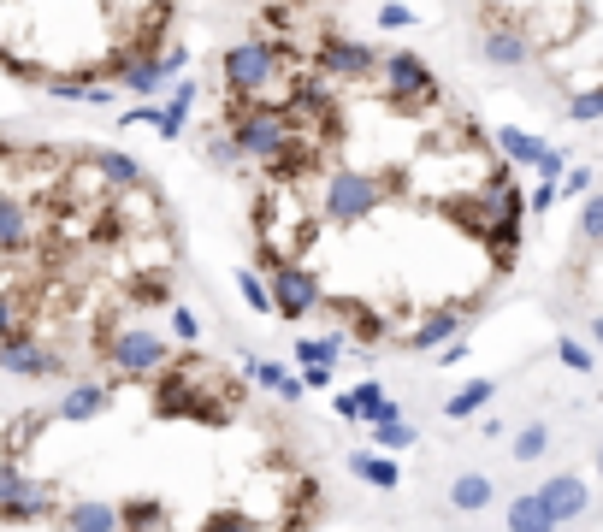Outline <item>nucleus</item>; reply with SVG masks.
Listing matches in <instances>:
<instances>
[{"mask_svg": "<svg viewBox=\"0 0 603 532\" xmlns=\"http://www.w3.org/2000/svg\"><path fill=\"white\" fill-rule=\"evenodd\" d=\"M172 343L160 332H142V326H119V332L107 337V349L95 355L101 367H107V385L119 391V385H154L166 367H172Z\"/></svg>", "mask_w": 603, "mask_h": 532, "instance_id": "1", "label": "nucleus"}, {"mask_svg": "<svg viewBox=\"0 0 603 532\" xmlns=\"http://www.w3.org/2000/svg\"><path fill=\"white\" fill-rule=\"evenodd\" d=\"M0 373H12V379H71V355L54 349L48 337L18 332L0 343Z\"/></svg>", "mask_w": 603, "mask_h": 532, "instance_id": "2", "label": "nucleus"}, {"mask_svg": "<svg viewBox=\"0 0 603 532\" xmlns=\"http://www.w3.org/2000/svg\"><path fill=\"white\" fill-rule=\"evenodd\" d=\"M538 503L550 509V521H556V527H574V521L592 509V491H586V479H580V473H550V479L538 485Z\"/></svg>", "mask_w": 603, "mask_h": 532, "instance_id": "3", "label": "nucleus"}, {"mask_svg": "<svg viewBox=\"0 0 603 532\" xmlns=\"http://www.w3.org/2000/svg\"><path fill=\"white\" fill-rule=\"evenodd\" d=\"M255 6V30L267 36H296V24L314 12V6H343V0H249Z\"/></svg>", "mask_w": 603, "mask_h": 532, "instance_id": "4", "label": "nucleus"}, {"mask_svg": "<svg viewBox=\"0 0 603 532\" xmlns=\"http://www.w3.org/2000/svg\"><path fill=\"white\" fill-rule=\"evenodd\" d=\"M60 532H119L125 521H119V503H101V497H77V503H66L60 509V521H54Z\"/></svg>", "mask_w": 603, "mask_h": 532, "instance_id": "5", "label": "nucleus"}, {"mask_svg": "<svg viewBox=\"0 0 603 532\" xmlns=\"http://www.w3.org/2000/svg\"><path fill=\"white\" fill-rule=\"evenodd\" d=\"M113 408V385L101 379V385H71L60 408H54V420H95V414H107Z\"/></svg>", "mask_w": 603, "mask_h": 532, "instance_id": "6", "label": "nucleus"}, {"mask_svg": "<svg viewBox=\"0 0 603 532\" xmlns=\"http://www.w3.org/2000/svg\"><path fill=\"white\" fill-rule=\"evenodd\" d=\"M497 503V485L485 479V473H456L450 479V509L456 515H479V509H491Z\"/></svg>", "mask_w": 603, "mask_h": 532, "instance_id": "7", "label": "nucleus"}, {"mask_svg": "<svg viewBox=\"0 0 603 532\" xmlns=\"http://www.w3.org/2000/svg\"><path fill=\"white\" fill-rule=\"evenodd\" d=\"M503 521H509V532H562L556 521H550V509L538 503V491H515Z\"/></svg>", "mask_w": 603, "mask_h": 532, "instance_id": "8", "label": "nucleus"}, {"mask_svg": "<svg viewBox=\"0 0 603 532\" xmlns=\"http://www.w3.org/2000/svg\"><path fill=\"white\" fill-rule=\"evenodd\" d=\"M355 408H361V420H367V426H397V420H402V402L385 397V385H379V379L355 385Z\"/></svg>", "mask_w": 603, "mask_h": 532, "instance_id": "9", "label": "nucleus"}, {"mask_svg": "<svg viewBox=\"0 0 603 532\" xmlns=\"http://www.w3.org/2000/svg\"><path fill=\"white\" fill-rule=\"evenodd\" d=\"M349 473L367 479V485H379V491H397L402 485V467L391 462V456H373V450H355V456H349Z\"/></svg>", "mask_w": 603, "mask_h": 532, "instance_id": "10", "label": "nucleus"}, {"mask_svg": "<svg viewBox=\"0 0 603 532\" xmlns=\"http://www.w3.org/2000/svg\"><path fill=\"white\" fill-rule=\"evenodd\" d=\"M491 397H497V379H468L456 397H444V420H468V414H479Z\"/></svg>", "mask_w": 603, "mask_h": 532, "instance_id": "11", "label": "nucleus"}, {"mask_svg": "<svg viewBox=\"0 0 603 532\" xmlns=\"http://www.w3.org/2000/svg\"><path fill=\"white\" fill-rule=\"evenodd\" d=\"M550 438H556V432H550L544 420H533V426H521V432H515L509 456H515V462H544V456H550Z\"/></svg>", "mask_w": 603, "mask_h": 532, "instance_id": "12", "label": "nucleus"}, {"mask_svg": "<svg viewBox=\"0 0 603 532\" xmlns=\"http://www.w3.org/2000/svg\"><path fill=\"white\" fill-rule=\"evenodd\" d=\"M373 444H379V450H408V444H420V432H414L408 420H397V426H373Z\"/></svg>", "mask_w": 603, "mask_h": 532, "instance_id": "13", "label": "nucleus"}, {"mask_svg": "<svg viewBox=\"0 0 603 532\" xmlns=\"http://www.w3.org/2000/svg\"><path fill=\"white\" fill-rule=\"evenodd\" d=\"M24 485H30V473H24V462H6V456H0V503L24 497Z\"/></svg>", "mask_w": 603, "mask_h": 532, "instance_id": "14", "label": "nucleus"}, {"mask_svg": "<svg viewBox=\"0 0 603 532\" xmlns=\"http://www.w3.org/2000/svg\"><path fill=\"white\" fill-rule=\"evenodd\" d=\"M556 355H562V367H574V373H592V349H586V343L562 337V343H556Z\"/></svg>", "mask_w": 603, "mask_h": 532, "instance_id": "15", "label": "nucleus"}, {"mask_svg": "<svg viewBox=\"0 0 603 532\" xmlns=\"http://www.w3.org/2000/svg\"><path fill=\"white\" fill-rule=\"evenodd\" d=\"M172 332H178V343H184V349H190V343H196V337H201V320H196V314H190V308H184V302L172 308Z\"/></svg>", "mask_w": 603, "mask_h": 532, "instance_id": "16", "label": "nucleus"}, {"mask_svg": "<svg viewBox=\"0 0 603 532\" xmlns=\"http://www.w3.org/2000/svg\"><path fill=\"white\" fill-rule=\"evenodd\" d=\"M332 414H337V420H361V408H355V391H337V397H332Z\"/></svg>", "mask_w": 603, "mask_h": 532, "instance_id": "17", "label": "nucleus"}, {"mask_svg": "<svg viewBox=\"0 0 603 532\" xmlns=\"http://www.w3.org/2000/svg\"><path fill=\"white\" fill-rule=\"evenodd\" d=\"M302 385H308V391H326V385H332V367H302Z\"/></svg>", "mask_w": 603, "mask_h": 532, "instance_id": "18", "label": "nucleus"}, {"mask_svg": "<svg viewBox=\"0 0 603 532\" xmlns=\"http://www.w3.org/2000/svg\"><path fill=\"white\" fill-rule=\"evenodd\" d=\"M462 355H468V343H450V349H438V367H456Z\"/></svg>", "mask_w": 603, "mask_h": 532, "instance_id": "19", "label": "nucleus"}, {"mask_svg": "<svg viewBox=\"0 0 603 532\" xmlns=\"http://www.w3.org/2000/svg\"><path fill=\"white\" fill-rule=\"evenodd\" d=\"M592 337H598V349H603V314H598V320H592Z\"/></svg>", "mask_w": 603, "mask_h": 532, "instance_id": "20", "label": "nucleus"}, {"mask_svg": "<svg viewBox=\"0 0 603 532\" xmlns=\"http://www.w3.org/2000/svg\"><path fill=\"white\" fill-rule=\"evenodd\" d=\"M598 473H603V444H598Z\"/></svg>", "mask_w": 603, "mask_h": 532, "instance_id": "21", "label": "nucleus"}]
</instances>
